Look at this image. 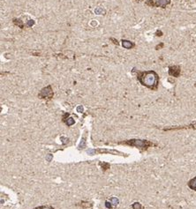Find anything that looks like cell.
Listing matches in <instances>:
<instances>
[{
  "instance_id": "8992f818",
  "label": "cell",
  "mask_w": 196,
  "mask_h": 209,
  "mask_svg": "<svg viewBox=\"0 0 196 209\" xmlns=\"http://www.w3.org/2000/svg\"><path fill=\"white\" fill-rule=\"evenodd\" d=\"M185 128H192L196 130V121L193 122L191 124L187 125V126H184V127H175V128H168V129H163V131H170V130H177V129H185Z\"/></svg>"
},
{
  "instance_id": "7a4b0ae2",
  "label": "cell",
  "mask_w": 196,
  "mask_h": 209,
  "mask_svg": "<svg viewBox=\"0 0 196 209\" xmlns=\"http://www.w3.org/2000/svg\"><path fill=\"white\" fill-rule=\"evenodd\" d=\"M118 144L120 145H126L130 146V147H134L136 148H139L142 151L147 150L149 148L153 147V146H156L153 142L146 140H136V139H132V140H128L126 141H122L119 142Z\"/></svg>"
},
{
  "instance_id": "5bb4252c",
  "label": "cell",
  "mask_w": 196,
  "mask_h": 209,
  "mask_svg": "<svg viewBox=\"0 0 196 209\" xmlns=\"http://www.w3.org/2000/svg\"><path fill=\"white\" fill-rule=\"evenodd\" d=\"M110 202L111 203V204H113V205H118V200L117 198H110Z\"/></svg>"
},
{
  "instance_id": "277c9868",
  "label": "cell",
  "mask_w": 196,
  "mask_h": 209,
  "mask_svg": "<svg viewBox=\"0 0 196 209\" xmlns=\"http://www.w3.org/2000/svg\"><path fill=\"white\" fill-rule=\"evenodd\" d=\"M95 153H110V154H120L121 155L125 154H122V153L115 151V150H102V149H99V150H89V151H88V154H89L90 155H93Z\"/></svg>"
},
{
  "instance_id": "3957f363",
  "label": "cell",
  "mask_w": 196,
  "mask_h": 209,
  "mask_svg": "<svg viewBox=\"0 0 196 209\" xmlns=\"http://www.w3.org/2000/svg\"><path fill=\"white\" fill-rule=\"evenodd\" d=\"M38 96L42 99H51L53 96V91L51 89L50 86H48L47 87H44L40 92Z\"/></svg>"
},
{
  "instance_id": "6da1fadb",
  "label": "cell",
  "mask_w": 196,
  "mask_h": 209,
  "mask_svg": "<svg viewBox=\"0 0 196 209\" xmlns=\"http://www.w3.org/2000/svg\"><path fill=\"white\" fill-rule=\"evenodd\" d=\"M138 79L143 86H145L152 90L157 89L159 79L158 75L153 71L140 72L138 76Z\"/></svg>"
},
{
  "instance_id": "9c48e42d",
  "label": "cell",
  "mask_w": 196,
  "mask_h": 209,
  "mask_svg": "<svg viewBox=\"0 0 196 209\" xmlns=\"http://www.w3.org/2000/svg\"><path fill=\"white\" fill-rule=\"evenodd\" d=\"M122 45L124 48H126V49H131L132 47V43H131V41H122Z\"/></svg>"
},
{
  "instance_id": "7c38bea8",
  "label": "cell",
  "mask_w": 196,
  "mask_h": 209,
  "mask_svg": "<svg viewBox=\"0 0 196 209\" xmlns=\"http://www.w3.org/2000/svg\"><path fill=\"white\" fill-rule=\"evenodd\" d=\"M132 209H143V206H141V204H140L138 202H135L134 204H132Z\"/></svg>"
},
{
  "instance_id": "9a60e30c",
  "label": "cell",
  "mask_w": 196,
  "mask_h": 209,
  "mask_svg": "<svg viewBox=\"0 0 196 209\" xmlns=\"http://www.w3.org/2000/svg\"><path fill=\"white\" fill-rule=\"evenodd\" d=\"M66 123L67 125H69V126H70V125H73V124H74V120L73 118H70L67 119V121H66Z\"/></svg>"
},
{
  "instance_id": "ba28073f",
  "label": "cell",
  "mask_w": 196,
  "mask_h": 209,
  "mask_svg": "<svg viewBox=\"0 0 196 209\" xmlns=\"http://www.w3.org/2000/svg\"><path fill=\"white\" fill-rule=\"evenodd\" d=\"M187 185H188V187L190 188L191 190H193V191L196 192V176L193 177V178H192V179L188 182Z\"/></svg>"
},
{
  "instance_id": "30bf717a",
  "label": "cell",
  "mask_w": 196,
  "mask_h": 209,
  "mask_svg": "<svg viewBox=\"0 0 196 209\" xmlns=\"http://www.w3.org/2000/svg\"><path fill=\"white\" fill-rule=\"evenodd\" d=\"M77 206H81L82 208H89V207H91L92 206V204H90V203H88V202H81V203H80V204H77Z\"/></svg>"
},
{
  "instance_id": "ac0fdd59",
  "label": "cell",
  "mask_w": 196,
  "mask_h": 209,
  "mask_svg": "<svg viewBox=\"0 0 196 209\" xmlns=\"http://www.w3.org/2000/svg\"><path fill=\"white\" fill-rule=\"evenodd\" d=\"M77 110H78V112H82V110H83V107H82V106H79L77 108Z\"/></svg>"
},
{
  "instance_id": "4fadbf2b",
  "label": "cell",
  "mask_w": 196,
  "mask_h": 209,
  "mask_svg": "<svg viewBox=\"0 0 196 209\" xmlns=\"http://www.w3.org/2000/svg\"><path fill=\"white\" fill-rule=\"evenodd\" d=\"M34 209H55V208L52 207V206H41L35 207Z\"/></svg>"
},
{
  "instance_id": "8fae6325",
  "label": "cell",
  "mask_w": 196,
  "mask_h": 209,
  "mask_svg": "<svg viewBox=\"0 0 196 209\" xmlns=\"http://www.w3.org/2000/svg\"><path fill=\"white\" fill-rule=\"evenodd\" d=\"M101 166H102V168L104 169V170H109L110 169V164L109 163H107V162H100L99 163Z\"/></svg>"
},
{
  "instance_id": "52a82bcc",
  "label": "cell",
  "mask_w": 196,
  "mask_h": 209,
  "mask_svg": "<svg viewBox=\"0 0 196 209\" xmlns=\"http://www.w3.org/2000/svg\"><path fill=\"white\" fill-rule=\"evenodd\" d=\"M171 0H157V2L152 4V5H157V6H163L164 7L165 5H169Z\"/></svg>"
},
{
  "instance_id": "2e32d148",
  "label": "cell",
  "mask_w": 196,
  "mask_h": 209,
  "mask_svg": "<svg viewBox=\"0 0 196 209\" xmlns=\"http://www.w3.org/2000/svg\"><path fill=\"white\" fill-rule=\"evenodd\" d=\"M102 13V8H97L96 10V14H101Z\"/></svg>"
},
{
  "instance_id": "e0dca14e",
  "label": "cell",
  "mask_w": 196,
  "mask_h": 209,
  "mask_svg": "<svg viewBox=\"0 0 196 209\" xmlns=\"http://www.w3.org/2000/svg\"><path fill=\"white\" fill-rule=\"evenodd\" d=\"M34 23H35V22H34V20H33V19H30L29 21H28V23H27V26H28V27H31V26H33V25H34Z\"/></svg>"
},
{
  "instance_id": "5b68a950",
  "label": "cell",
  "mask_w": 196,
  "mask_h": 209,
  "mask_svg": "<svg viewBox=\"0 0 196 209\" xmlns=\"http://www.w3.org/2000/svg\"><path fill=\"white\" fill-rule=\"evenodd\" d=\"M169 74L173 77H179L180 74V68L179 66H171L169 70Z\"/></svg>"
}]
</instances>
